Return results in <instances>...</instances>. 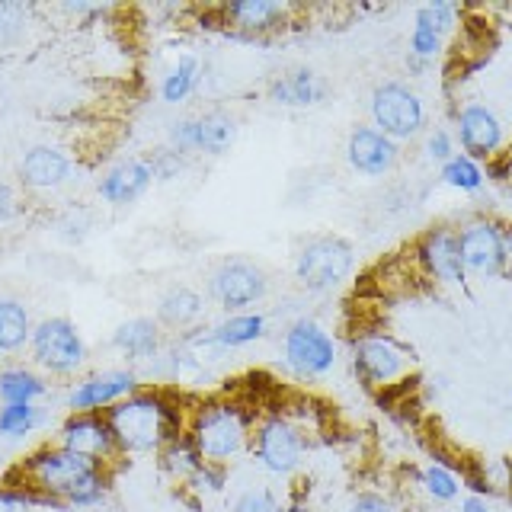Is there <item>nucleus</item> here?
I'll use <instances>...</instances> for the list:
<instances>
[{
  "mask_svg": "<svg viewBox=\"0 0 512 512\" xmlns=\"http://www.w3.org/2000/svg\"><path fill=\"white\" fill-rule=\"evenodd\" d=\"M356 247L343 234H311L304 237L292 256V276L304 295H333L356 272Z\"/></svg>",
  "mask_w": 512,
  "mask_h": 512,
  "instance_id": "obj_7",
  "label": "nucleus"
},
{
  "mask_svg": "<svg viewBox=\"0 0 512 512\" xmlns=\"http://www.w3.org/2000/svg\"><path fill=\"white\" fill-rule=\"evenodd\" d=\"M506 276H512V224L506 221Z\"/></svg>",
  "mask_w": 512,
  "mask_h": 512,
  "instance_id": "obj_46",
  "label": "nucleus"
},
{
  "mask_svg": "<svg viewBox=\"0 0 512 512\" xmlns=\"http://www.w3.org/2000/svg\"><path fill=\"white\" fill-rule=\"evenodd\" d=\"M404 68H407L410 77H423V74L432 68V64H426V61H420V58H410V55H407V58H404Z\"/></svg>",
  "mask_w": 512,
  "mask_h": 512,
  "instance_id": "obj_45",
  "label": "nucleus"
},
{
  "mask_svg": "<svg viewBox=\"0 0 512 512\" xmlns=\"http://www.w3.org/2000/svg\"><path fill=\"white\" fill-rule=\"evenodd\" d=\"M48 397H52V381H48L32 362L0 365V407L4 404H45Z\"/></svg>",
  "mask_w": 512,
  "mask_h": 512,
  "instance_id": "obj_25",
  "label": "nucleus"
},
{
  "mask_svg": "<svg viewBox=\"0 0 512 512\" xmlns=\"http://www.w3.org/2000/svg\"><path fill=\"white\" fill-rule=\"evenodd\" d=\"M298 7L285 0H224L215 7V23L237 42H266L295 26Z\"/></svg>",
  "mask_w": 512,
  "mask_h": 512,
  "instance_id": "obj_12",
  "label": "nucleus"
},
{
  "mask_svg": "<svg viewBox=\"0 0 512 512\" xmlns=\"http://www.w3.org/2000/svg\"><path fill=\"white\" fill-rule=\"evenodd\" d=\"M410 260L416 272L442 288H458L468 282V269L461 263V247H458V228L448 221L429 224V228L413 240Z\"/></svg>",
  "mask_w": 512,
  "mask_h": 512,
  "instance_id": "obj_15",
  "label": "nucleus"
},
{
  "mask_svg": "<svg viewBox=\"0 0 512 512\" xmlns=\"http://www.w3.org/2000/svg\"><path fill=\"white\" fill-rule=\"evenodd\" d=\"M452 135L461 154L474 157L477 164L500 157L509 148V135L496 109L480 100H464L452 112Z\"/></svg>",
  "mask_w": 512,
  "mask_h": 512,
  "instance_id": "obj_16",
  "label": "nucleus"
},
{
  "mask_svg": "<svg viewBox=\"0 0 512 512\" xmlns=\"http://www.w3.org/2000/svg\"><path fill=\"white\" fill-rule=\"evenodd\" d=\"M90 228H93V218L84 212V208H68V212H61L55 221V234L64 240V244H84Z\"/></svg>",
  "mask_w": 512,
  "mask_h": 512,
  "instance_id": "obj_41",
  "label": "nucleus"
},
{
  "mask_svg": "<svg viewBox=\"0 0 512 512\" xmlns=\"http://www.w3.org/2000/svg\"><path fill=\"white\" fill-rule=\"evenodd\" d=\"M285 512H314L311 506H304V503H295V506H288Z\"/></svg>",
  "mask_w": 512,
  "mask_h": 512,
  "instance_id": "obj_47",
  "label": "nucleus"
},
{
  "mask_svg": "<svg viewBox=\"0 0 512 512\" xmlns=\"http://www.w3.org/2000/svg\"><path fill=\"white\" fill-rule=\"evenodd\" d=\"M311 426L308 420L292 410L288 404L279 407H263L256 416V429H253V442H250V461L269 477L279 480H292L311 452Z\"/></svg>",
  "mask_w": 512,
  "mask_h": 512,
  "instance_id": "obj_4",
  "label": "nucleus"
},
{
  "mask_svg": "<svg viewBox=\"0 0 512 512\" xmlns=\"http://www.w3.org/2000/svg\"><path fill=\"white\" fill-rule=\"evenodd\" d=\"M228 477H231V468L205 461L202 468L189 477V484L183 487V493H189L192 500H196V506H199L202 500H212V496H221L224 490H228Z\"/></svg>",
  "mask_w": 512,
  "mask_h": 512,
  "instance_id": "obj_32",
  "label": "nucleus"
},
{
  "mask_svg": "<svg viewBox=\"0 0 512 512\" xmlns=\"http://www.w3.org/2000/svg\"><path fill=\"white\" fill-rule=\"evenodd\" d=\"M349 365L362 388L372 394H384L400 388V384H410L416 352L391 330L362 327L349 336Z\"/></svg>",
  "mask_w": 512,
  "mask_h": 512,
  "instance_id": "obj_5",
  "label": "nucleus"
},
{
  "mask_svg": "<svg viewBox=\"0 0 512 512\" xmlns=\"http://www.w3.org/2000/svg\"><path fill=\"white\" fill-rule=\"evenodd\" d=\"M231 512H285V506L272 487H247L244 493H237Z\"/></svg>",
  "mask_w": 512,
  "mask_h": 512,
  "instance_id": "obj_40",
  "label": "nucleus"
},
{
  "mask_svg": "<svg viewBox=\"0 0 512 512\" xmlns=\"http://www.w3.org/2000/svg\"><path fill=\"white\" fill-rule=\"evenodd\" d=\"M266 100L279 109H295V112L324 106L330 100V80L320 71L308 68V64H295V68H285L269 77Z\"/></svg>",
  "mask_w": 512,
  "mask_h": 512,
  "instance_id": "obj_22",
  "label": "nucleus"
},
{
  "mask_svg": "<svg viewBox=\"0 0 512 512\" xmlns=\"http://www.w3.org/2000/svg\"><path fill=\"white\" fill-rule=\"evenodd\" d=\"M26 356L48 381H74L87 372L90 343L71 317L48 314L39 317L36 327H32Z\"/></svg>",
  "mask_w": 512,
  "mask_h": 512,
  "instance_id": "obj_8",
  "label": "nucleus"
},
{
  "mask_svg": "<svg viewBox=\"0 0 512 512\" xmlns=\"http://www.w3.org/2000/svg\"><path fill=\"white\" fill-rule=\"evenodd\" d=\"M32 311L23 298L0 295V359H16L29 349L32 340Z\"/></svg>",
  "mask_w": 512,
  "mask_h": 512,
  "instance_id": "obj_27",
  "label": "nucleus"
},
{
  "mask_svg": "<svg viewBox=\"0 0 512 512\" xmlns=\"http://www.w3.org/2000/svg\"><path fill=\"white\" fill-rule=\"evenodd\" d=\"M208 298L202 288L186 285V282H173L164 292H157L154 298V320L164 327L170 336H180L189 330H199L208 324Z\"/></svg>",
  "mask_w": 512,
  "mask_h": 512,
  "instance_id": "obj_23",
  "label": "nucleus"
},
{
  "mask_svg": "<svg viewBox=\"0 0 512 512\" xmlns=\"http://www.w3.org/2000/svg\"><path fill=\"white\" fill-rule=\"evenodd\" d=\"M170 343V333L154 320V314H132L122 317L109 333V349L116 352L125 365L141 368L154 365Z\"/></svg>",
  "mask_w": 512,
  "mask_h": 512,
  "instance_id": "obj_19",
  "label": "nucleus"
},
{
  "mask_svg": "<svg viewBox=\"0 0 512 512\" xmlns=\"http://www.w3.org/2000/svg\"><path fill=\"white\" fill-rule=\"evenodd\" d=\"M154 458H157L160 474H164L167 480H173V484L180 487V490L189 484V477L205 464V458L199 455V448L192 445V439L186 436V432H180L176 439H170Z\"/></svg>",
  "mask_w": 512,
  "mask_h": 512,
  "instance_id": "obj_29",
  "label": "nucleus"
},
{
  "mask_svg": "<svg viewBox=\"0 0 512 512\" xmlns=\"http://www.w3.org/2000/svg\"><path fill=\"white\" fill-rule=\"evenodd\" d=\"M458 228L461 263L468 279H500L506 276V221L490 212L464 218Z\"/></svg>",
  "mask_w": 512,
  "mask_h": 512,
  "instance_id": "obj_14",
  "label": "nucleus"
},
{
  "mask_svg": "<svg viewBox=\"0 0 512 512\" xmlns=\"http://www.w3.org/2000/svg\"><path fill=\"white\" fill-rule=\"evenodd\" d=\"M186 407L189 397L173 388H164V384H144L132 397H125L122 404L106 413L119 455H157L170 439L186 432Z\"/></svg>",
  "mask_w": 512,
  "mask_h": 512,
  "instance_id": "obj_2",
  "label": "nucleus"
},
{
  "mask_svg": "<svg viewBox=\"0 0 512 512\" xmlns=\"http://www.w3.org/2000/svg\"><path fill=\"white\" fill-rule=\"evenodd\" d=\"M77 176V160L61 144L36 141L23 148L16 160V186L29 196H55V192L68 189Z\"/></svg>",
  "mask_w": 512,
  "mask_h": 512,
  "instance_id": "obj_17",
  "label": "nucleus"
},
{
  "mask_svg": "<svg viewBox=\"0 0 512 512\" xmlns=\"http://www.w3.org/2000/svg\"><path fill=\"white\" fill-rule=\"evenodd\" d=\"M343 154H346L349 170L365 176V180H384V176H391L400 164V144L368 122L352 125V132L346 135Z\"/></svg>",
  "mask_w": 512,
  "mask_h": 512,
  "instance_id": "obj_20",
  "label": "nucleus"
},
{
  "mask_svg": "<svg viewBox=\"0 0 512 512\" xmlns=\"http://www.w3.org/2000/svg\"><path fill=\"white\" fill-rule=\"evenodd\" d=\"M269 272L250 256H221L205 272V298L221 314L256 311L269 298Z\"/></svg>",
  "mask_w": 512,
  "mask_h": 512,
  "instance_id": "obj_9",
  "label": "nucleus"
},
{
  "mask_svg": "<svg viewBox=\"0 0 512 512\" xmlns=\"http://www.w3.org/2000/svg\"><path fill=\"white\" fill-rule=\"evenodd\" d=\"M58 13H64L77 26H93L96 20H106V16L116 13V7H109V4H90V0H68V4L58 7Z\"/></svg>",
  "mask_w": 512,
  "mask_h": 512,
  "instance_id": "obj_42",
  "label": "nucleus"
},
{
  "mask_svg": "<svg viewBox=\"0 0 512 512\" xmlns=\"http://www.w3.org/2000/svg\"><path fill=\"white\" fill-rule=\"evenodd\" d=\"M48 420H52V413L45 404H4L0 407V439L23 442L42 432Z\"/></svg>",
  "mask_w": 512,
  "mask_h": 512,
  "instance_id": "obj_30",
  "label": "nucleus"
},
{
  "mask_svg": "<svg viewBox=\"0 0 512 512\" xmlns=\"http://www.w3.org/2000/svg\"><path fill=\"white\" fill-rule=\"evenodd\" d=\"M144 160H148V167L154 173V183H164V186L183 180L189 164H192L189 157H183L180 151H173L170 144H160V148L148 151V154H144Z\"/></svg>",
  "mask_w": 512,
  "mask_h": 512,
  "instance_id": "obj_34",
  "label": "nucleus"
},
{
  "mask_svg": "<svg viewBox=\"0 0 512 512\" xmlns=\"http://www.w3.org/2000/svg\"><path fill=\"white\" fill-rule=\"evenodd\" d=\"M10 477L52 509H96L109 500L112 487V468L71 452L55 439L32 448Z\"/></svg>",
  "mask_w": 512,
  "mask_h": 512,
  "instance_id": "obj_1",
  "label": "nucleus"
},
{
  "mask_svg": "<svg viewBox=\"0 0 512 512\" xmlns=\"http://www.w3.org/2000/svg\"><path fill=\"white\" fill-rule=\"evenodd\" d=\"M340 365V343L327 324L301 314L288 320L279 336V368L285 378L298 384H317L336 372Z\"/></svg>",
  "mask_w": 512,
  "mask_h": 512,
  "instance_id": "obj_6",
  "label": "nucleus"
},
{
  "mask_svg": "<svg viewBox=\"0 0 512 512\" xmlns=\"http://www.w3.org/2000/svg\"><path fill=\"white\" fill-rule=\"evenodd\" d=\"M154 189V173L148 167L144 154L135 157H119L112 160L103 173L96 176V196L109 208H128L141 202Z\"/></svg>",
  "mask_w": 512,
  "mask_h": 512,
  "instance_id": "obj_21",
  "label": "nucleus"
},
{
  "mask_svg": "<svg viewBox=\"0 0 512 512\" xmlns=\"http://www.w3.org/2000/svg\"><path fill=\"white\" fill-rule=\"evenodd\" d=\"M272 330V317L256 308V311H240V314H221V320L208 324V333H212V343L231 356V352H244L256 343H263Z\"/></svg>",
  "mask_w": 512,
  "mask_h": 512,
  "instance_id": "obj_24",
  "label": "nucleus"
},
{
  "mask_svg": "<svg viewBox=\"0 0 512 512\" xmlns=\"http://www.w3.org/2000/svg\"><path fill=\"white\" fill-rule=\"evenodd\" d=\"M260 410V400H250L244 394L192 397L186 407V436L205 461L231 468L240 458H250V442Z\"/></svg>",
  "mask_w": 512,
  "mask_h": 512,
  "instance_id": "obj_3",
  "label": "nucleus"
},
{
  "mask_svg": "<svg viewBox=\"0 0 512 512\" xmlns=\"http://www.w3.org/2000/svg\"><path fill=\"white\" fill-rule=\"evenodd\" d=\"M29 26H32V7L13 4V0H0V45L23 42Z\"/></svg>",
  "mask_w": 512,
  "mask_h": 512,
  "instance_id": "obj_35",
  "label": "nucleus"
},
{
  "mask_svg": "<svg viewBox=\"0 0 512 512\" xmlns=\"http://www.w3.org/2000/svg\"><path fill=\"white\" fill-rule=\"evenodd\" d=\"M416 484L432 506H455L464 496V464L432 455L416 474Z\"/></svg>",
  "mask_w": 512,
  "mask_h": 512,
  "instance_id": "obj_26",
  "label": "nucleus"
},
{
  "mask_svg": "<svg viewBox=\"0 0 512 512\" xmlns=\"http://www.w3.org/2000/svg\"><path fill=\"white\" fill-rule=\"evenodd\" d=\"M55 442L90 461L106 464V468L122 461L106 413H64V420L55 429Z\"/></svg>",
  "mask_w": 512,
  "mask_h": 512,
  "instance_id": "obj_18",
  "label": "nucleus"
},
{
  "mask_svg": "<svg viewBox=\"0 0 512 512\" xmlns=\"http://www.w3.org/2000/svg\"><path fill=\"white\" fill-rule=\"evenodd\" d=\"M144 388V378L132 365H106L74 378L64 391V410L68 413H109L125 397Z\"/></svg>",
  "mask_w": 512,
  "mask_h": 512,
  "instance_id": "obj_13",
  "label": "nucleus"
},
{
  "mask_svg": "<svg viewBox=\"0 0 512 512\" xmlns=\"http://www.w3.org/2000/svg\"><path fill=\"white\" fill-rule=\"evenodd\" d=\"M442 52H445V39L439 36V32H432L423 23H413L410 36H407V55L420 58L426 64H436L442 58Z\"/></svg>",
  "mask_w": 512,
  "mask_h": 512,
  "instance_id": "obj_37",
  "label": "nucleus"
},
{
  "mask_svg": "<svg viewBox=\"0 0 512 512\" xmlns=\"http://www.w3.org/2000/svg\"><path fill=\"white\" fill-rule=\"evenodd\" d=\"M423 154L429 164H448L455 154H458V144H455V135H452V128H445V125H436V128H429V132L423 135Z\"/></svg>",
  "mask_w": 512,
  "mask_h": 512,
  "instance_id": "obj_39",
  "label": "nucleus"
},
{
  "mask_svg": "<svg viewBox=\"0 0 512 512\" xmlns=\"http://www.w3.org/2000/svg\"><path fill=\"white\" fill-rule=\"evenodd\" d=\"M455 512H496L493 500H487V496H474V493H464L458 500V509Z\"/></svg>",
  "mask_w": 512,
  "mask_h": 512,
  "instance_id": "obj_44",
  "label": "nucleus"
},
{
  "mask_svg": "<svg viewBox=\"0 0 512 512\" xmlns=\"http://www.w3.org/2000/svg\"><path fill=\"white\" fill-rule=\"evenodd\" d=\"M439 180L442 186L461 192V196H480L487 186V173H484V164H477L474 157L458 151L448 164L439 167Z\"/></svg>",
  "mask_w": 512,
  "mask_h": 512,
  "instance_id": "obj_31",
  "label": "nucleus"
},
{
  "mask_svg": "<svg viewBox=\"0 0 512 512\" xmlns=\"http://www.w3.org/2000/svg\"><path fill=\"white\" fill-rule=\"evenodd\" d=\"M458 16H461V7L452 4V0H426L423 7H416L413 13V23H423L429 26L432 32H439V36H452L455 26H458Z\"/></svg>",
  "mask_w": 512,
  "mask_h": 512,
  "instance_id": "obj_33",
  "label": "nucleus"
},
{
  "mask_svg": "<svg viewBox=\"0 0 512 512\" xmlns=\"http://www.w3.org/2000/svg\"><path fill=\"white\" fill-rule=\"evenodd\" d=\"M343 512H404V503H400L391 490L365 487V490H356L349 496Z\"/></svg>",
  "mask_w": 512,
  "mask_h": 512,
  "instance_id": "obj_36",
  "label": "nucleus"
},
{
  "mask_svg": "<svg viewBox=\"0 0 512 512\" xmlns=\"http://www.w3.org/2000/svg\"><path fill=\"white\" fill-rule=\"evenodd\" d=\"M237 119L228 109H205L192 112V116L173 119L167 128V141L173 151H180L183 157H208L218 160L224 154H231L237 144Z\"/></svg>",
  "mask_w": 512,
  "mask_h": 512,
  "instance_id": "obj_11",
  "label": "nucleus"
},
{
  "mask_svg": "<svg viewBox=\"0 0 512 512\" xmlns=\"http://www.w3.org/2000/svg\"><path fill=\"white\" fill-rule=\"evenodd\" d=\"M368 125H375L391 141L404 144L429 132V109L423 93L410 80H381L368 93Z\"/></svg>",
  "mask_w": 512,
  "mask_h": 512,
  "instance_id": "obj_10",
  "label": "nucleus"
},
{
  "mask_svg": "<svg viewBox=\"0 0 512 512\" xmlns=\"http://www.w3.org/2000/svg\"><path fill=\"white\" fill-rule=\"evenodd\" d=\"M202 80H205L202 58L199 55H180L164 71V77H160V87H157L160 103H164V106H183V103H189L192 96L199 93Z\"/></svg>",
  "mask_w": 512,
  "mask_h": 512,
  "instance_id": "obj_28",
  "label": "nucleus"
},
{
  "mask_svg": "<svg viewBox=\"0 0 512 512\" xmlns=\"http://www.w3.org/2000/svg\"><path fill=\"white\" fill-rule=\"evenodd\" d=\"M20 212H23L20 186H13L10 180H0V228H7V224H13Z\"/></svg>",
  "mask_w": 512,
  "mask_h": 512,
  "instance_id": "obj_43",
  "label": "nucleus"
},
{
  "mask_svg": "<svg viewBox=\"0 0 512 512\" xmlns=\"http://www.w3.org/2000/svg\"><path fill=\"white\" fill-rule=\"evenodd\" d=\"M39 509H45L42 500L29 487H23L20 480L7 477L0 484V512H39Z\"/></svg>",
  "mask_w": 512,
  "mask_h": 512,
  "instance_id": "obj_38",
  "label": "nucleus"
}]
</instances>
